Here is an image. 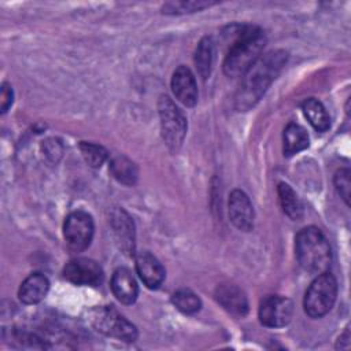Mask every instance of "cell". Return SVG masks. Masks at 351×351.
<instances>
[{"instance_id":"cell-2","label":"cell","mask_w":351,"mask_h":351,"mask_svg":"<svg viewBox=\"0 0 351 351\" xmlns=\"http://www.w3.org/2000/svg\"><path fill=\"white\" fill-rule=\"evenodd\" d=\"M230 48L225 56L222 69L228 77L243 75L261 56L266 44L265 33L251 25L236 26Z\"/></svg>"},{"instance_id":"cell-5","label":"cell","mask_w":351,"mask_h":351,"mask_svg":"<svg viewBox=\"0 0 351 351\" xmlns=\"http://www.w3.org/2000/svg\"><path fill=\"white\" fill-rule=\"evenodd\" d=\"M90 325L100 333L123 341H134L137 339L136 326L128 321L115 307L100 306L89 311Z\"/></svg>"},{"instance_id":"cell-14","label":"cell","mask_w":351,"mask_h":351,"mask_svg":"<svg viewBox=\"0 0 351 351\" xmlns=\"http://www.w3.org/2000/svg\"><path fill=\"white\" fill-rule=\"evenodd\" d=\"M217 302L230 314L244 317L248 313V302L245 293L233 284H221L215 289Z\"/></svg>"},{"instance_id":"cell-18","label":"cell","mask_w":351,"mask_h":351,"mask_svg":"<svg viewBox=\"0 0 351 351\" xmlns=\"http://www.w3.org/2000/svg\"><path fill=\"white\" fill-rule=\"evenodd\" d=\"M284 155L292 156L308 147V134L298 123H288L282 134Z\"/></svg>"},{"instance_id":"cell-21","label":"cell","mask_w":351,"mask_h":351,"mask_svg":"<svg viewBox=\"0 0 351 351\" xmlns=\"http://www.w3.org/2000/svg\"><path fill=\"white\" fill-rule=\"evenodd\" d=\"M112 177L123 185H134L138 177L136 165L126 156H115L110 163Z\"/></svg>"},{"instance_id":"cell-24","label":"cell","mask_w":351,"mask_h":351,"mask_svg":"<svg viewBox=\"0 0 351 351\" xmlns=\"http://www.w3.org/2000/svg\"><path fill=\"white\" fill-rule=\"evenodd\" d=\"M214 3L210 1H171L162 7V12L165 14H185L200 11L206 7H210Z\"/></svg>"},{"instance_id":"cell-8","label":"cell","mask_w":351,"mask_h":351,"mask_svg":"<svg viewBox=\"0 0 351 351\" xmlns=\"http://www.w3.org/2000/svg\"><path fill=\"white\" fill-rule=\"evenodd\" d=\"M293 314V304L292 302L280 295H270L266 296L261 304L258 317L262 325L267 328H281L285 326Z\"/></svg>"},{"instance_id":"cell-9","label":"cell","mask_w":351,"mask_h":351,"mask_svg":"<svg viewBox=\"0 0 351 351\" xmlns=\"http://www.w3.org/2000/svg\"><path fill=\"white\" fill-rule=\"evenodd\" d=\"M63 277L75 285L96 287L103 281V270L93 259L75 258L64 266Z\"/></svg>"},{"instance_id":"cell-28","label":"cell","mask_w":351,"mask_h":351,"mask_svg":"<svg viewBox=\"0 0 351 351\" xmlns=\"http://www.w3.org/2000/svg\"><path fill=\"white\" fill-rule=\"evenodd\" d=\"M350 347V328L347 326L346 330L343 332V335H340L339 337V341L336 344V348L339 350H347Z\"/></svg>"},{"instance_id":"cell-16","label":"cell","mask_w":351,"mask_h":351,"mask_svg":"<svg viewBox=\"0 0 351 351\" xmlns=\"http://www.w3.org/2000/svg\"><path fill=\"white\" fill-rule=\"evenodd\" d=\"M49 289L48 278L41 273H32L27 276L18 291V296L25 304H36L41 302Z\"/></svg>"},{"instance_id":"cell-12","label":"cell","mask_w":351,"mask_h":351,"mask_svg":"<svg viewBox=\"0 0 351 351\" xmlns=\"http://www.w3.org/2000/svg\"><path fill=\"white\" fill-rule=\"evenodd\" d=\"M136 271L149 289L159 288L165 280V269L162 263L148 251H143L136 255Z\"/></svg>"},{"instance_id":"cell-20","label":"cell","mask_w":351,"mask_h":351,"mask_svg":"<svg viewBox=\"0 0 351 351\" xmlns=\"http://www.w3.org/2000/svg\"><path fill=\"white\" fill-rule=\"evenodd\" d=\"M277 193L282 211L292 219L299 221L303 217V206L298 193L285 182H280L277 186Z\"/></svg>"},{"instance_id":"cell-22","label":"cell","mask_w":351,"mask_h":351,"mask_svg":"<svg viewBox=\"0 0 351 351\" xmlns=\"http://www.w3.org/2000/svg\"><path fill=\"white\" fill-rule=\"evenodd\" d=\"M171 302L176 308L184 314H193L202 307L200 298L191 289H178L173 293Z\"/></svg>"},{"instance_id":"cell-26","label":"cell","mask_w":351,"mask_h":351,"mask_svg":"<svg viewBox=\"0 0 351 351\" xmlns=\"http://www.w3.org/2000/svg\"><path fill=\"white\" fill-rule=\"evenodd\" d=\"M12 99H14V92L10 84L4 82L1 85V112L4 114L8 107L12 104Z\"/></svg>"},{"instance_id":"cell-3","label":"cell","mask_w":351,"mask_h":351,"mask_svg":"<svg viewBox=\"0 0 351 351\" xmlns=\"http://www.w3.org/2000/svg\"><path fill=\"white\" fill-rule=\"evenodd\" d=\"M295 254L300 267L311 274L326 271L332 259L330 245L325 234L315 226L303 228L296 234Z\"/></svg>"},{"instance_id":"cell-6","label":"cell","mask_w":351,"mask_h":351,"mask_svg":"<svg viewBox=\"0 0 351 351\" xmlns=\"http://www.w3.org/2000/svg\"><path fill=\"white\" fill-rule=\"evenodd\" d=\"M158 111L163 141L171 152H176L180 149L186 134V118L169 96H160Z\"/></svg>"},{"instance_id":"cell-13","label":"cell","mask_w":351,"mask_h":351,"mask_svg":"<svg viewBox=\"0 0 351 351\" xmlns=\"http://www.w3.org/2000/svg\"><path fill=\"white\" fill-rule=\"evenodd\" d=\"M110 222L119 247L129 255L134 252V225L129 214L122 208H114Z\"/></svg>"},{"instance_id":"cell-11","label":"cell","mask_w":351,"mask_h":351,"mask_svg":"<svg viewBox=\"0 0 351 351\" xmlns=\"http://www.w3.org/2000/svg\"><path fill=\"white\" fill-rule=\"evenodd\" d=\"M171 90L177 100L186 107H193L197 101V85L193 73L186 66H178L171 77Z\"/></svg>"},{"instance_id":"cell-17","label":"cell","mask_w":351,"mask_h":351,"mask_svg":"<svg viewBox=\"0 0 351 351\" xmlns=\"http://www.w3.org/2000/svg\"><path fill=\"white\" fill-rule=\"evenodd\" d=\"M302 110L310 125L317 130V132H326L330 128V118L324 107V104L314 99L308 97L302 103Z\"/></svg>"},{"instance_id":"cell-23","label":"cell","mask_w":351,"mask_h":351,"mask_svg":"<svg viewBox=\"0 0 351 351\" xmlns=\"http://www.w3.org/2000/svg\"><path fill=\"white\" fill-rule=\"evenodd\" d=\"M80 151L85 159V162L90 166V167H100L104 160L107 159V151L95 143H88V141H81L80 143Z\"/></svg>"},{"instance_id":"cell-1","label":"cell","mask_w":351,"mask_h":351,"mask_svg":"<svg viewBox=\"0 0 351 351\" xmlns=\"http://www.w3.org/2000/svg\"><path fill=\"white\" fill-rule=\"evenodd\" d=\"M287 59L288 53L282 49L270 51L258 58V60L243 74L244 78L234 97V104L239 111H247L259 101L280 74Z\"/></svg>"},{"instance_id":"cell-19","label":"cell","mask_w":351,"mask_h":351,"mask_svg":"<svg viewBox=\"0 0 351 351\" xmlns=\"http://www.w3.org/2000/svg\"><path fill=\"white\" fill-rule=\"evenodd\" d=\"M214 53H215V45L211 37H203L195 51V66L197 69L199 75L206 80L213 69L214 62Z\"/></svg>"},{"instance_id":"cell-25","label":"cell","mask_w":351,"mask_h":351,"mask_svg":"<svg viewBox=\"0 0 351 351\" xmlns=\"http://www.w3.org/2000/svg\"><path fill=\"white\" fill-rule=\"evenodd\" d=\"M350 177H351V173L348 169H340L336 171L335 178H333L336 191L347 206H350V191H351Z\"/></svg>"},{"instance_id":"cell-15","label":"cell","mask_w":351,"mask_h":351,"mask_svg":"<svg viewBox=\"0 0 351 351\" xmlns=\"http://www.w3.org/2000/svg\"><path fill=\"white\" fill-rule=\"evenodd\" d=\"M111 291L114 296L123 304H132L138 295L137 282L132 271L126 267H118L111 277Z\"/></svg>"},{"instance_id":"cell-27","label":"cell","mask_w":351,"mask_h":351,"mask_svg":"<svg viewBox=\"0 0 351 351\" xmlns=\"http://www.w3.org/2000/svg\"><path fill=\"white\" fill-rule=\"evenodd\" d=\"M44 152L48 158H51L52 160H55V155L59 158L62 154V145L59 144L58 140L55 138H49L44 143Z\"/></svg>"},{"instance_id":"cell-4","label":"cell","mask_w":351,"mask_h":351,"mask_svg":"<svg viewBox=\"0 0 351 351\" xmlns=\"http://www.w3.org/2000/svg\"><path fill=\"white\" fill-rule=\"evenodd\" d=\"M337 296V282L333 274L324 271L317 274L310 287L307 288L303 299V307L308 317L321 318L326 315Z\"/></svg>"},{"instance_id":"cell-10","label":"cell","mask_w":351,"mask_h":351,"mask_svg":"<svg viewBox=\"0 0 351 351\" xmlns=\"http://www.w3.org/2000/svg\"><path fill=\"white\" fill-rule=\"evenodd\" d=\"M229 218L243 232H250L254 226V207L241 189H234L229 195Z\"/></svg>"},{"instance_id":"cell-7","label":"cell","mask_w":351,"mask_h":351,"mask_svg":"<svg viewBox=\"0 0 351 351\" xmlns=\"http://www.w3.org/2000/svg\"><path fill=\"white\" fill-rule=\"evenodd\" d=\"M93 219L85 211H73L70 213L63 225V234L67 245L73 251H84L89 247L93 237Z\"/></svg>"}]
</instances>
